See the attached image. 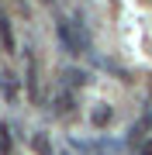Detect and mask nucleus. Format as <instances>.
Wrapping results in <instances>:
<instances>
[{
	"mask_svg": "<svg viewBox=\"0 0 152 155\" xmlns=\"http://www.w3.org/2000/svg\"><path fill=\"white\" fill-rule=\"evenodd\" d=\"M59 38H62V45H66L73 55H79V52L86 48V35H76L69 21H59Z\"/></svg>",
	"mask_w": 152,
	"mask_h": 155,
	"instance_id": "1",
	"label": "nucleus"
},
{
	"mask_svg": "<svg viewBox=\"0 0 152 155\" xmlns=\"http://www.w3.org/2000/svg\"><path fill=\"white\" fill-rule=\"evenodd\" d=\"M90 121H93L97 127H104L107 121H111V107H107V104H97V107H93V114H90Z\"/></svg>",
	"mask_w": 152,
	"mask_h": 155,
	"instance_id": "2",
	"label": "nucleus"
},
{
	"mask_svg": "<svg viewBox=\"0 0 152 155\" xmlns=\"http://www.w3.org/2000/svg\"><path fill=\"white\" fill-rule=\"evenodd\" d=\"M0 41H4L7 52H14V35H11V24H7V17L0 14Z\"/></svg>",
	"mask_w": 152,
	"mask_h": 155,
	"instance_id": "3",
	"label": "nucleus"
},
{
	"mask_svg": "<svg viewBox=\"0 0 152 155\" xmlns=\"http://www.w3.org/2000/svg\"><path fill=\"white\" fill-rule=\"evenodd\" d=\"M86 79H90V76H86L83 69H66V83H69V86H83Z\"/></svg>",
	"mask_w": 152,
	"mask_h": 155,
	"instance_id": "4",
	"label": "nucleus"
},
{
	"mask_svg": "<svg viewBox=\"0 0 152 155\" xmlns=\"http://www.w3.org/2000/svg\"><path fill=\"white\" fill-rule=\"evenodd\" d=\"M35 152H38V155H52V145H49V138H45V134H35Z\"/></svg>",
	"mask_w": 152,
	"mask_h": 155,
	"instance_id": "5",
	"label": "nucleus"
},
{
	"mask_svg": "<svg viewBox=\"0 0 152 155\" xmlns=\"http://www.w3.org/2000/svg\"><path fill=\"white\" fill-rule=\"evenodd\" d=\"M0 155H11V134H7V124H0Z\"/></svg>",
	"mask_w": 152,
	"mask_h": 155,
	"instance_id": "6",
	"label": "nucleus"
},
{
	"mask_svg": "<svg viewBox=\"0 0 152 155\" xmlns=\"http://www.w3.org/2000/svg\"><path fill=\"white\" fill-rule=\"evenodd\" d=\"M69 107H73V97H69V93H59V110H62V114H66V110H69Z\"/></svg>",
	"mask_w": 152,
	"mask_h": 155,
	"instance_id": "7",
	"label": "nucleus"
},
{
	"mask_svg": "<svg viewBox=\"0 0 152 155\" xmlns=\"http://www.w3.org/2000/svg\"><path fill=\"white\" fill-rule=\"evenodd\" d=\"M138 155H152V138H149L145 145H142V152H138Z\"/></svg>",
	"mask_w": 152,
	"mask_h": 155,
	"instance_id": "8",
	"label": "nucleus"
}]
</instances>
